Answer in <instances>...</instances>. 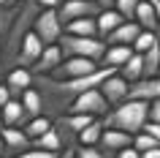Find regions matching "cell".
Listing matches in <instances>:
<instances>
[{"label":"cell","mask_w":160,"mask_h":158,"mask_svg":"<svg viewBox=\"0 0 160 158\" xmlns=\"http://www.w3.org/2000/svg\"><path fill=\"white\" fill-rule=\"evenodd\" d=\"M147 120H149V101L144 98H128L103 115V125L122 128V131H130V133H138L147 125Z\"/></svg>","instance_id":"obj_1"},{"label":"cell","mask_w":160,"mask_h":158,"mask_svg":"<svg viewBox=\"0 0 160 158\" xmlns=\"http://www.w3.org/2000/svg\"><path fill=\"white\" fill-rule=\"evenodd\" d=\"M57 44L62 49V57H92V60H101L109 46L101 35H73V33H62Z\"/></svg>","instance_id":"obj_2"},{"label":"cell","mask_w":160,"mask_h":158,"mask_svg":"<svg viewBox=\"0 0 160 158\" xmlns=\"http://www.w3.org/2000/svg\"><path fill=\"white\" fill-rule=\"evenodd\" d=\"M111 109V104L106 101V95L101 93V87H90V90L73 95V101L68 104V112H82V115L103 117Z\"/></svg>","instance_id":"obj_3"},{"label":"cell","mask_w":160,"mask_h":158,"mask_svg":"<svg viewBox=\"0 0 160 158\" xmlns=\"http://www.w3.org/2000/svg\"><path fill=\"white\" fill-rule=\"evenodd\" d=\"M33 30L38 33L43 44H57L60 35L65 33V25H62V19H60L57 8H43L38 11V17L33 19Z\"/></svg>","instance_id":"obj_4"},{"label":"cell","mask_w":160,"mask_h":158,"mask_svg":"<svg viewBox=\"0 0 160 158\" xmlns=\"http://www.w3.org/2000/svg\"><path fill=\"white\" fill-rule=\"evenodd\" d=\"M101 68V60H92V57H62L54 71H52V79H79V76H87Z\"/></svg>","instance_id":"obj_5"},{"label":"cell","mask_w":160,"mask_h":158,"mask_svg":"<svg viewBox=\"0 0 160 158\" xmlns=\"http://www.w3.org/2000/svg\"><path fill=\"white\" fill-rule=\"evenodd\" d=\"M57 14L62 19V25H68V22L82 17H98L101 6H98V0H62L57 6Z\"/></svg>","instance_id":"obj_6"},{"label":"cell","mask_w":160,"mask_h":158,"mask_svg":"<svg viewBox=\"0 0 160 158\" xmlns=\"http://www.w3.org/2000/svg\"><path fill=\"white\" fill-rule=\"evenodd\" d=\"M101 93L106 95V101H109L111 106H117V104H122V101L130 98V82H128L119 71H114V74H109L101 82Z\"/></svg>","instance_id":"obj_7"},{"label":"cell","mask_w":160,"mask_h":158,"mask_svg":"<svg viewBox=\"0 0 160 158\" xmlns=\"http://www.w3.org/2000/svg\"><path fill=\"white\" fill-rule=\"evenodd\" d=\"M133 144V133L130 131H122V128H103V136H101V142H98V147L106 153V158H111V155H117L119 150H125V147H130Z\"/></svg>","instance_id":"obj_8"},{"label":"cell","mask_w":160,"mask_h":158,"mask_svg":"<svg viewBox=\"0 0 160 158\" xmlns=\"http://www.w3.org/2000/svg\"><path fill=\"white\" fill-rule=\"evenodd\" d=\"M43 46H46V44L38 38V33H35V30H30V33L22 38V46H19L17 57H14V66H25V68H30L35 60L41 57Z\"/></svg>","instance_id":"obj_9"},{"label":"cell","mask_w":160,"mask_h":158,"mask_svg":"<svg viewBox=\"0 0 160 158\" xmlns=\"http://www.w3.org/2000/svg\"><path fill=\"white\" fill-rule=\"evenodd\" d=\"M0 136H3V144H6V155H17L22 150H27L33 144V139L25 133V128H19V125H3L0 128Z\"/></svg>","instance_id":"obj_10"},{"label":"cell","mask_w":160,"mask_h":158,"mask_svg":"<svg viewBox=\"0 0 160 158\" xmlns=\"http://www.w3.org/2000/svg\"><path fill=\"white\" fill-rule=\"evenodd\" d=\"M60 63H62V49H60V44H46L43 52H41V57L30 66V71H33L35 76H49Z\"/></svg>","instance_id":"obj_11"},{"label":"cell","mask_w":160,"mask_h":158,"mask_svg":"<svg viewBox=\"0 0 160 158\" xmlns=\"http://www.w3.org/2000/svg\"><path fill=\"white\" fill-rule=\"evenodd\" d=\"M130 57H133V44H109L106 52H103V57H101V63L119 71Z\"/></svg>","instance_id":"obj_12"},{"label":"cell","mask_w":160,"mask_h":158,"mask_svg":"<svg viewBox=\"0 0 160 158\" xmlns=\"http://www.w3.org/2000/svg\"><path fill=\"white\" fill-rule=\"evenodd\" d=\"M33 76H35V74L30 71V68H25V66H17V68H11V71H8L6 84L11 87L14 98H17V95H22L27 87H33Z\"/></svg>","instance_id":"obj_13"},{"label":"cell","mask_w":160,"mask_h":158,"mask_svg":"<svg viewBox=\"0 0 160 158\" xmlns=\"http://www.w3.org/2000/svg\"><path fill=\"white\" fill-rule=\"evenodd\" d=\"M141 30H144V27L138 25L136 19H125V22H122L114 33H109L103 41H106V44H133L136 38H138V33H141Z\"/></svg>","instance_id":"obj_14"},{"label":"cell","mask_w":160,"mask_h":158,"mask_svg":"<svg viewBox=\"0 0 160 158\" xmlns=\"http://www.w3.org/2000/svg\"><path fill=\"white\" fill-rule=\"evenodd\" d=\"M130 98H144V101L160 98V76H149V79L133 82L130 84Z\"/></svg>","instance_id":"obj_15"},{"label":"cell","mask_w":160,"mask_h":158,"mask_svg":"<svg viewBox=\"0 0 160 158\" xmlns=\"http://www.w3.org/2000/svg\"><path fill=\"white\" fill-rule=\"evenodd\" d=\"M95 19H98V35H101V38H106L109 33H114V30L125 22V17H122L117 8H101V14Z\"/></svg>","instance_id":"obj_16"},{"label":"cell","mask_w":160,"mask_h":158,"mask_svg":"<svg viewBox=\"0 0 160 158\" xmlns=\"http://www.w3.org/2000/svg\"><path fill=\"white\" fill-rule=\"evenodd\" d=\"M0 115H3V125H25L27 123V112H25L22 98H11L0 109Z\"/></svg>","instance_id":"obj_17"},{"label":"cell","mask_w":160,"mask_h":158,"mask_svg":"<svg viewBox=\"0 0 160 158\" xmlns=\"http://www.w3.org/2000/svg\"><path fill=\"white\" fill-rule=\"evenodd\" d=\"M133 19L144 27V30H155V33L160 30L158 14H155V8H152V3H149V0H141V3H138V8H136V17H133Z\"/></svg>","instance_id":"obj_18"},{"label":"cell","mask_w":160,"mask_h":158,"mask_svg":"<svg viewBox=\"0 0 160 158\" xmlns=\"http://www.w3.org/2000/svg\"><path fill=\"white\" fill-rule=\"evenodd\" d=\"M19 98H22V104H25L27 120H30V117H38V115H43V95H41L38 90H35V87H27V90L22 93Z\"/></svg>","instance_id":"obj_19"},{"label":"cell","mask_w":160,"mask_h":158,"mask_svg":"<svg viewBox=\"0 0 160 158\" xmlns=\"http://www.w3.org/2000/svg\"><path fill=\"white\" fill-rule=\"evenodd\" d=\"M119 74L125 76L130 84L138 82V79H144V55H141V52H133V57H130L125 66L119 68Z\"/></svg>","instance_id":"obj_20"},{"label":"cell","mask_w":160,"mask_h":158,"mask_svg":"<svg viewBox=\"0 0 160 158\" xmlns=\"http://www.w3.org/2000/svg\"><path fill=\"white\" fill-rule=\"evenodd\" d=\"M65 33H73V35H98V19L95 17H82V19H73L65 25Z\"/></svg>","instance_id":"obj_21"},{"label":"cell","mask_w":160,"mask_h":158,"mask_svg":"<svg viewBox=\"0 0 160 158\" xmlns=\"http://www.w3.org/2000/svg\"><path fill=\"white\" fill-rule=\"evenodd\" d=\"M52 125H54V120H52V117L38 115V117H30V120H27V123L22 125V128H25V133L30 136V139H38L41 133H46V131H49Z\"/></svg>","instance_id":"obj_22"},{"label":"cell","mask_w":160,"mask_h":158,"mask_svg":"<svg viewBox=\"0 0 160 158\" xmlns=\"http://www.w3.org/2000/svg\"><path fill=\"white\" fill-rule=\"evenodd\" d=\"M103 117H95L92 123L87 125V128H82V133H79V144H98L103 136Z\"/></svg>","instance_id":"obj_23"},{"label":"cell","mask_w":160,"mask_h":158,"mask_svg":"<svg viewBox=\"0 0 160 158\" xmlns=\"http://www.w3.org/2000/svg\"><path fill=\"white\" fill-rule=\"evenodd\" d=\"M158 74H160V44H155L144 52V79L158 76Z\"/></svg>","instance_id":"obj_24"},{"label":"cell","mask_w":160,"mask_h":158,"mask_svg":"<svg viewBox=\"0 0 160 158\" xmlns=\"http://www.w3.org/2000/svg\"><path fill=\"white\" fill-rule=\"evenodd\" d=\"M33 144H35V147H43V150H54V153H60V150H62V136H60V131L52 125L46 133H41L38 139H33Z\"/></svg>","instance_id":"obj_25"},{"label":"cell","mask_w":160,"mask_h":158,"mask_svg":"<svg viewBox=\"0 0 160 158\" xmlns=\"http://www.w3.org/2000/svg\"><path fill=\"white\" fill-rule=\"evenodd\" d=\"M155 44H160L158 33H155V30H141L138 38L133 41V52H141V55H144V52L149 49V46H155Z\"/></svg>","instance_id":"obj_26"},{"label":"cell","mask_w":160,"mask_h":158,"mask_svg":"<svg viewBox=\"0 0 160 158\" xmlns=\"http://www.w3.org/2000/svg\"><path fill=\"white\" fill-rule=\"evenodd\" d=\"M158 144H160V142L155 139L149 131H144V128L138 133H133V147L138 150V153H144V150H149V147H158Z\"/></svg>","instance_id":"obj_27"},{"label":"cell","mask_w":160,"mask_h":158,"mask_svg":"<svg viewBox=\"0 0 160 158\" xmlns=\"http://www.w3.org/2000/svg\"><path fill=\"white\" fill-rule=\"evenodd\" d=\"M11 158H57V153H54V150H43V147L30 144L27 150H22V153H17V155H11Z\"/></svg>","instance_id":"obj_28"},{"label":"cell","mask_w":160,"mask_h":158,"mask_svg":"<svg viewBox=\"0 0 160 158\" xmlns=\"http://www.w3.org/2000/svg\"><path fill=\"white\" fill-rule=\"evenodd\" d=\"M138 3H141V0H117V3H114V8H117L125 19H133V17H136V8H138Z\"/></svg>","instance_id":"obj_29"},{"label":"cell","mask_w":160,"mask_h":158,"mask_svg":"<svg viewBox=\"0 0 160 158\" xmlns=\"http://www.w3.org/2000/svg\"><path fill=\"white\" fill-rule=\"evenodd\" d=\"M76 158H106V153L98 144H79L76 147Z\"/></svg>","instance_id":"obj_30"},{"label":"cell","mask_w":160,"mask_h":158,"mask_svg":"<svg viewBox=\"0 0 160 158\" xmlns=\"http://www.w3.org/2000/svg\"><path fill=\"white\" fill-rule=\"evenodd\" d=\"M14 98V93H11V87L6 82H0V109L6 106V104H8V101Z\"/></svg>","instance_id":"obj_31"},{"label":"cell","mask_w":160,"mask_h":158,"mask_svg":"<svg viewBox=\"0 0 160 158\" xmlns=\"http://www.w3.org/2000/svg\"><path fill=\"white\" fill-rule=\"evenodd\" d=\"M149 120H155V123H160V98L149 101Z\"/></svg>","instance_id":"obj_32"},{"label":"cell","mask_w":160,"mask_h":158,"mask_svg":"<svg viewBox=\"0 0 160 158\" xmlns=\"http://www.w3.org/2000/svg\"><path fill=\"white\" fill-rule=\"evenodd\" d=\"M144 131H149L155 139L160 142V123H155V120H147V125H144Z\"/></svg>","instance_id":"obj_33"},{"label":"cell","mask_w":160,"mask_h":158,"mask_svg":"<svg viewBox=\"0 0 160 158\" xmlns=\"http://www.w3.org/2000/svg\"><path fill=\"white\" fill-rule=\"evenodd\" d=\"M117 158H141V153H138V150H136L133 144H130V147L119 150V153H117Z\"/></svg>","instance_id":"obj_34"},{"label":"cell","mask_w":160,"mask_h":158,"mask_svg":"<svg viewBox=\"0 0 160 158\" xmlns=\"http://www.w3.org/2000/svg\"><path fill=\"white\" fill-rule=\"evenodd\" d=\"M35 3H38L41 8H57V6L62 3V0H35Z\"/></svg>","instance_id":"obj_35"},{"label":"cell","mask_w":160,"mask_h":158,"mask_svg":"<svg viewBox=\"0 0 160 158\" xmlns=\"http://www.w3.org/2000/svg\"><path fill=\"white\" fill-rule=\"evenodd\" d=\"M141 158H160V144L158 147H149V150H144Z\"/></svg>","instance_id":"obj_36"},{"label":"cell","mask_w":160,"mask_h":158,"mask_svg":"<svg viewBox=\"0 0 160 158\" xmlns=\"http://www.w3.org/2000/svg\"><path fill=\"white\" fill-rule=\"evenodd\" d=\"M57 158H76V147H65V153H57Z\"/></svg>","instance_id":"obj_37"},{"label":"cell","mask_w":160,"mask_h":158,"mask_svg":"<svg viewBox=\"0 0 160 158\" xmlns=\"http://www.w3.org/2000/svg\"><path fill=\"white\" fill-rule=\"evenodd\" d=\"M114 3H117V0H98L101 8H114Z\"/></svg>","instance_id":"obj_38"},{"label":"cell","mask_w":160,"mask_h":158,"mask_svg":"<svg viewBox=\"0 0 160 158\" xmlns=\"http://www.w3.org/2000/svg\"><path fill=\"white\" fill-rule=\"evenodd\" d=\"M152 8H155V14H158V22H160V0H149Z\"/></svg>","instance_id":"obj_39"},{"label":"cell","mask_w":160,"mask_h":158,"mask_svg":"<svg viewBox=\"0 0 160 158\" xmlns=\"http://www.w3.org/2000/svg\"><path fill=\"white\" fill-rule=\"evenodd\" d=\"M6 155V144H3V136H0V158Z\"/></svg>","instance_id":"obj_40"},{"label":"cell","mask_w":160,"mask_h":158,"mask_svg":"<svg viewBox=\"0 0 160 158\" xmlns=\"http://www.w3.org/2000/svg\"><path fill=\"white\" fill-rule=\"evenodd\" d=\"M14 0H0V8H6V6H11Z\"/></svg>","instance_id":"obj_41"},{"label":"cell","mask_w":160,"mask_h":158,"mask_svg":"<svg viewBox=\"0 0 160 158\" xmlns=\"http://www.w3.org/2000/svg\"><path fill=\"white\" fill-rule=\"evenodd\" d=\"M158 38H160V30H158Z\"/></svg>","instance_id":"obj_42"},{"label":"cell","mask_w":160,"mask_h":158,"mask_svg":"<svg viewBox=\"0 0 160 158\" xmlns=\"http://www.w3.org/2000/svg\"><path fill=\"white\" fill-rule=\"evenodd\" d=\"M0 74H3V68H0Z\"/></svg>","instance_id":"obj_43"}]
</instances>
